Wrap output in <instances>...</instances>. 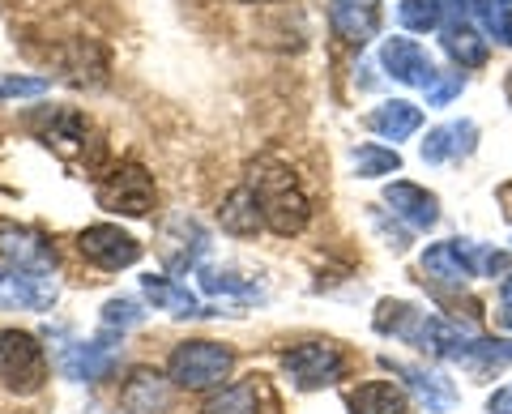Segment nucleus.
<instances>
[{
  "label": "nucleus",
  "instance_id": "nucleus-1",
  "mask_svg": "<svg viewBox=\"0 0 512 414\" xmlns=\"http://www.w3.org/2000/svg\"><path fill=\"white\" fill-rule=\"evenodd\" d=\"M248 188L256 205H261V218L274 235H299L312 218L308 193H303L299 175L282 163V158H256L248 167Z\"/></svg>",
  "mask_w": 512,
  "mask_h": 414
},
{
  "label": "nucleus",
  "instance_id": "nucleus-2",
  "mask_svg": "<svg viewBox=\"0 0 512 414\" xmlns=\"http://www.w3.org/2000/svg\"><path fill=\"white\" fill-rule=\"evenodd\" d=\"M35 133L43 137V146L60 154L64 163H99L103 141L94 133V124L73 107H47L43 116H35Z\"/></svg>",
  "mask_w": 512,
  "mask_h": 414
},
{
  "label": "nucleus",
  "instance_id": "nucleus-3",
  "mask_svg": "<svg viewBox=\"0 0 512 414\" xmlns=\"http://www.w3.org/2000/svg\"><path fill=\"white\" fill-rule=\"evenodd\" d=\"M235 355L218 342H180L167 359V380L180 389H222L231 376Z\"/></svg>",
  "mask_w": 512,
  "mask_h": 414
},
{
  "label": "nucleus",
  "instance_id": "nucleus-4",
  "mask_svg": "<svg viewBox=\"0 0 512 414\" xmlns=\"http://www.w3.org/2000/svg\"><path fill=\"white\" fill-rule=\"evenodd\" d=\"M0 380L13 389V393H39L43 380H47V355L35 333H22V329H5L0 333Z\"/></svg>",
  "mask_w": 512,
  "mask_h": 414
},
{
  "label": "nucleus",
  "instance_id": "nucleus-5",
  "mask_svg": "<svg viewBox=\"0 0 512 414\" xmlns=\"http://www.w3.org/2000/svg\"><path fill=\"white\" fill-rule=\"evenodd\" d=\"M103 210L124 214V218H146L154 210V175L141 163H120L116 171H107L99 188H94Z\"/></svg>",
  "mask_w": 512,
  "mask_h": 414
},
{
  "label": "nucleus",
  "instance_id": "nucleus-6",
  "mask_svg": "<svg viewBox=\"0 0 512 414\" xmlns=\"http://www.w3.org/2000/svg\"><path fill=\"white\" fill-rule=\"evenodd\" d=\"M487 261H491V248L474 244V240H444V244H431L423 252V274L448 282V286H461L470 278H483L487 274Z\"/></svg>",
  "mask_w": 512,
  "mask_h": 414
},
{
  "label": "nucleus",
  "instance_id": "nucleus-7",
  "mask_svg": "<svg viewBox=\"0 0 512 414\" xmlns=\"http://www.w3.org/2000/svg\"><path fill=\"white\" fill-rule=\"evenodd\" d=\"M282 368H286V376H291L295 389L312 393V389H325V385H333V380H342L346 359L333 342H303V346L286 350Z\"/></svg>",
  "mask_w": 512,
  "mask_h": 414
},
{
  "label": "nucleus",
  "instance_id": "nucleus-8",
  "mask_svg": "<svg viewBox=\"0 0 512 414\" xmlns=\"http://www.w3.org/2000/svg\"><path fill=\"white\" fill-rule=\"evenodd\" d=\"M60 286L52 274H30V269H0V308H18V312H47L56 304Z\"/></svg>",
  "mask_w": 512,
  "mask_h": 414
},
{
  "label": "nucleus",
  "instance_id": "nucleus-9",
  "mask_svg": "<svg viewBox=\"0 0 512 414\" xmlns=\"http://www.w3.org/2000/svg\"><path fill=\"white\" fill-rule=\"evenodd\" d=\"M380 65H384V73H389L393 82L419 86V90H431V86H436V77H440L423 47L414 43V39H402V35L384 39V47H380Z\"/></svg>",
  "mask_w": 512,
  "mask_h": 414
},
{
  "label": "nucleus",
  "instance_id": "nucleus-10",
  "mask_svg": "<svg viewBox=\"0 0 512 414\" xmlns=\"http://www.w3.org/2000/svg\"><path fill=\"white\" fill-rule=\"evenodd\" d=\"M77 248H82V257L94 261L99 269H124V265H137V257H141V244L128 231L111 227V222L86 227L77 235Z\"/></svg>",
  "mask_w": 512,
  "mask_h": 414
},
{
  "label": "nucleus",
  "instance_id": "nucleus-11",
  "mask_svg": "<svg viewBox=\"0 0 512 414\" xmlns=\"http://www.w3.org/2000/svg\"><path fill=\"white\" fill-rule=\"evenodd\" d=\"M0 257L13 269H30V274H52L56 269V248L30 227H9L0 222Z\"/></svg>",
  "mask_w": 512,
  "mask_h": 414
},
{
  "label": "nucleus",
  "instance_id": "nucleus-12",
  "mask_svg": "<svg viewBox=\"0 0 512 414\" xmlns=\"http://www.w3.org/2000/svg\"><path fill=\"white\" fill-rule=\"evenodd\" d=\"M380 368L393 372V376H402L406 385H410V393L419 397V402H423L431 414H444L448 406L457 402L453 380H444L440 372H427V368H419V363H397V359H389V355H380Z\"/></svg>",
  "mask_w": 512,
  "mask_h": 414
},
{
  "label": "nucleus",
  "instance_id": "nucleus-13",
  "mask_svg": "<svg viewBox=\"0 0 512 414\" xmlns=\"http://www.w3.org/2000/svg\"><path fill=\"white\" fill-rule=\"evenodd\" d=\"M384 205L393 210V218H402L406 227H414V231H431L440 222L436 193H427V188H419V184H406V180L384 188Z\"/></svg>",
  "mask_w": 512,
  "mask_h": 414
},
{
  "label": "nucleus",
  "instance_id": "nucleus-14",
  "mask_svg": "<svg viewBox=\"0 0 512 414\" xmlns=\"http://www.w3.org/2000/svg\"><path fill=\"white\" fill-rule=\"evenodd\" d=\"M440 39H444V52L453 56L461 69H478V65H487V56H491V43L483 39V26H474L466 13H457V9L444 18Z\"/></svg>",
  "mask_w": 512,
  "mask_h": 414
},
{
  "label": "nucleus",
  "instance_id": "nucleus-15",
  "mask_svg": "<svg viewBox=\"0 0 512 414\" xmlns=\"http://www.w3.org/2000/svg\"><path fill=\"white\" fill-rule=\"evenodd\" d=\"M478 150V124L474 120H453V124H440L431 129L423 141V163H448V158H470Z\"/></svg>",
  "mask_w": 512,
  "mask_h": 414
},
{
  "label": "nucleus",
  "instance_id": "nucleus-16",
  "mask_svg": "<svg viewBox=\"0 0 512 414\" xmlns=\"http://www.w3.org/2000/svg\"><path fill=\"white\" fill-rule=\"evenodd\" d=\"M141 291H146V299L158 312H171V316H210L214 312V308H205L184 282H175L167 274H146L141 278Z\"/></svg>",
  "mask_w": 512,
  "mask_h": 414
},
{
  "label": "nucleus",
  "instance_id": "nucleus-17",
  "mask_svg": "<svg viewBox=\"0 0 512 414\" xmlns=\"http://www.w3.org/2000/svg\"><path fill=\"white\" fill-rule=\"evenodd\" d=\"M367 129L380 133L384 141H406L423 129V107H414L410 99H389L376 111H367Z\"/></svg>",
  "mask_w": 512,
  "mask_h": 414
},
{
  "label": "nucleus",
  "instance_id": "nucleus-18",
  "mask_svg": "<svg viewBox=\"0 0 512 414\" xmlns=\"http://www.w3.org/2000/svg\"><path fill=\"white\" fill-rule=\"evenodd\" d=\"M60 372L69 380H103L111 372V346L103 338L94 342H69L60 350Z\"/></svg>",
  "mask_w": 512,
  "mask_h": 414
},
{
  "label": "nucleus",
  "instance_id": "nucleus-19",
  "mask_svg": "<svg viewBox=\"0 0 512 414\" xmlns=\"http://www.w3.org/2000/svg\"><path fill=\"white\" fill-rule=\"evenodd\" d=\"M329 18H333V30L346 39V43H367L376 35V0H333L329 5Z\"/></svg>",
  "mask_w": 512,
  "mask_h": 414
},
{
  "label": "nucleus",
  "instance_id": "nucleus-20",
  "mask_svg": "<svg viewBox=\"0 0 512 414\" xmlns=\"http://www.w3.org/2000/svg\"><path fill=\"white\" fill-rule=\"evenodd\" d=\"M124 410L128 414H158V410H167L171 402V385L163 376H154V372H133V380L124 385Z\"/></svg>",
  "mask_w": 512,
  "mask_h": 414
},
{
  "label": "nucleus",
  "instance_id": "nucleus-21",
  "mask_svg": "<svg viewBox=\"0 0 512 414\" xmlns=\"http://www.w3.org/2000/svg\"><path fill=\"white\" fill-rule=\"evenodd\" d=\"M406 393L389 380H367L350 393V414H406Z\"/></svg>",
  "mask_w": 512,
  "mask_h": 414
},
{
  "label": "nucleus",
  "instance_id": "nucleus-22",
  "mask_svg": "<svg viewBox=\"0 0 512 414\" xmlns=\"http://www.w3.org/2000/svg\"><path fill=\"white\" fill-rule=\"evenodd\" d=\"M218 218H222V231H231V235H256V231L265 227L261 205H256V197H252V188H248V184H244V188H235V193L222 201Z\"/></svg>",
  "mask_w": 512,
  "mask_h": 414
},
{
  "label": "nucleus",
  "instance_id": "nucleus-23",
  "mask_svg": "<svg viewBox=\"0 0 512 414\" xmlns=\"http://www.w3.org/2000/svg\"><path fill=\"white\" fill-rule=\"evenodd\" d=\"M201 414H261V397L256 385H222L205 397Z\"/></svg>",
  "mask_w": 512,
  "mask_h": 414
},
{
  "label": "nucleus",
  "instance_id": "nucleus-24",
  "mask_svg": "<svg viewBox=\"0 0 512 414\" xmlns=\"http://www.w3.org/2000/svg\"><path fill=\"white\" fill-rule=\"evenodd\" d=\"M201 286L210 295H222V304H252V299H261L256 291V282L239 278V274H227V269H201Z\"/></svg>",
  "mask_w": 512,
  "mask_h": 414
},
{
  "label": "nucleus",
  "instance_id": "nucleus-25",
  "mask_svg": "<svg viewBox=\"0 0 512 414\" xmlns=\"http://www.w3.org/2000/svg\"><path fill=\"white\" fill-rule=\"evenodd\" d=\"M448 18V0H402L397 5V22L414 35H427V30H440Z\"/></svg>",
  "mask_w": 512,
  "mask_h": 414
},
{
  "label": "nucleus",
  "instance_id": "nucleus-26",
  "mask_svg": "<svg viewBox=\"0 0 512 414\" xmlns=\"http://www.w3.org/2000/svg\"><path fill=\"white\" fill-rule=\"evenodd\" d=\"M141 321V308L133 304V299H107V308H103V329H99V338L111 346V342H120L128 329H133Z\"/></svg>",
  "mask_w": 512,
  "mask_h": 414
},
{
  "label": "nucleus",
  "instance_id": "nucleus-27",
  "mask_svg": "<svg viewBox=\"0 0 512 414\" xmlns=\"http://www.w3.org/2000/svg\"><path fill=\"white\" fill-rule=\"evenodd\" d=\"M355 171H359V180H376V175L402 171V154L384 150V146H376V141H367V146L355 150Z\"/></svg>",
  "mask_w": 512,
  "mask_h": 414
},
{
  "label": "nucleus",
  "instance_id": "nucleus-28",
  "mask_svg": "<svg viewBox=\"0 0 512 414\" xmlns=\"http://www.w3.org/2000/svg\"><path fill=\"white\" fill-rule=\"evenodd\" d=\"M39 94H47L43 77H5L0 82V99H39Z\"/></svg>",
  "mask_w": 512,
  "mask_h": 414
},
{
  "label": "nucleus",
  "instance_id": "nucleus-29",
  "mask_svg": "<svg viewBox=\"0 0 512 414\" xmlns=\"http://www.w3.org/2000/svg\"><path fill=\"white\" fill-rule=\"evenodd\" d=\"M461 86H466V77H461V73H440L436 86L427 90V107H448L461 94Z\"/></svg>",
  "mask_w": 512,
  "mask_h": 414
},
{
  "label": "nucleus",
  "instance_id": "nucleus-30",
  "mask_svg": "<svg viewBox=\"0 0 512 414\" xmlns=\"http://www.w3.org/2000/svg\"><path fill=\"white\" fill-rule=\"evenodd\" d=\"M487 35H495L500 43L512 47V0H491V30Z\"/></svg>",
  "mask_w": 512,
  "mask_h": 414
},
{
  "label": "nucleus",
  "instance_id": "nucleus-31",
  "mask_svg": "<svg viewBox=\"0 0 512 414\" xmlns=\"http://www.w3.org/2000/svg\"><path fill=\"white\" fill-rule=\"evenodd\" d=\"M487 414H512V385L508 389H495L487 397Z\"/></svg>",
  "mask_w": 512,
  "mask_h": 414
},
{
  "label": "nucleus",
  "instance_id": "nucleus-32",
  "mask_svg": "<svg viewBox=\"0 0 512 414\" xmlns=\"http://www.w3.org/2000/svg\"><path fill=\"white\" fill-rule=\"evenodd\" d=\"M495 321H500L504 329H512V304H504L500 312H495Z\"/></svg>",
  "mask_w": 512,
  "mask_h": 414
},
{
  "label": "nucleus",
  "instance_id": "nucleus-33",
  "mask_svg": "<svg viewBox=\"0 0 512 414\" xmlns=\"http://www.w3.org/2000/svg\"><path fill=\"white\" fill-rule=\"evenodd\" d=\"M500 299H504V304H512V269H508V278L500 282Z\"/></svg>",
  "mask_w": 512,
  "mask_h": 414
},
{
  "label": "nucleus",
  "instance_id": "nucleus-34",
  "mask_svg": "<svg viewBox=\"0 0 512 414\" xmlns=\"http://www.w3.org/2000/svg\"><path fill=\"white\" fill-rule=\"evenodd\" d=\"M504 99H508V107H512V69H508V77H504Z\"/></svg>",
  "mask_w": 512,
  "mask_h": 414
},
{
  "label": "nucleus",
  "instance_id": "nucleus-35",
  "mask_svg": "<svg viewBox=\"0 0 512 414\" xmlns=\"http://www.w3.org/2000/svg\"><path fill=\"white\" fill-rule=\"evenodd\" d=\"M252 5H261V0H252Z\"/></svg>",
  "mask_w": 512,
  "mask_h": 414
}]
</instances>
